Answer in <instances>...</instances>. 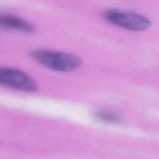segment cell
I'll return each mask as SVG.
<instances>
[{
  "label": "cell",
  "mask_w": 159,
  "mask_h": 159,
  "mask_svg": "<svg viewBox=\"0 0 159 159\" xmlns=\"http://www.w3.org/2000/svg\"><path fill=\"white\" fill-rule=\"evenodd\" d=\"M0 85L14 89L32 93L37 91L36 81L19 70L0 66Z\"/></svg>",
  "instance_id": "3957f363"
},
{
  "label": "cell",
  "mask_w": 159,
  "mask_h": 159,
  "mask_svg": "<svg viewBox=\"0 0 159 159\" xmlns=\"http://www.w3.org/2000/svg\"><path fill=\"white\" fill-rule=\"evenodd\" d=\"M0 143H1V140H0Z\"/></svg>",
  "instance_id": "8992f818"
},
{
  "label": "cell",
  "mask_w": 159,
  "mask_h": 159,
  "mask_svg": "<svg viewBox=\"0 0 159 159\" xmlns=\"http://www.w3.org/2000/svg\"><path fill=\"white\" fill-rule=\"evenodd\" d=\"M0 29L31 33L35 30L32 24L16 16L0 13Z\"/></svg>",
  "instance_id": "277c9868"
},
{
  "label": "cell",
  "mask_w": 159,
  "mask_h": 159,
  "mask_svg": "<svg viewBox=\"0 0 159 159\" xmlns=\"http://www.w3.org/2000/svg\"><path fill=\"white\" fill-rule=\"evenodd\" d=\"M30 55L39 64L57 71H71L82 63L81 59L76 55L55 50L37 49L32 51Z\"/></svg>",
  "instance_id": "6da1fadb"
},
{
  "label": "cell",
  "mask_w": 159,
  "mask_h": 159,
  "mask_svg": "<svg viewBox=\"0 0 159 159\" xmlns=\"http://www.w3.org/2000/svg\"><path fill=\"white\" fill-rule=\"evenodd\" d=\"M94 117L99 120L107 124H116L121 122V119L119 116L106 111H96L94 112Z\"/></svg>",
  "instance_id": "5b68a950"
},
{
  "label": "cell",
  "mask_w": 159,
  "mask_h": 159,
  "mask_svg": "<svg viewBox=\"0 0 159 159\" xmlns=\"http://www.w3.org/2000/svg\"><path fill=\"white\" fill-rule=\"evenodd\" d=\"M104 16L110 23L131 31H143L151 26V21L145 16L130 11L109 9Z\"/></svg>",
  "instance_id": "7a4b0ae2"
}]
</instances>
